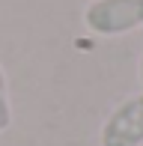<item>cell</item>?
<instances>
[{
  "label": "cell",
  "mask_w": 143,
  "mask_h": 146,
  "mask_svg": "<svg viewBox=\"0 0 143 146\" xmlns=\"http://www.w3.org/2000/svg\"><path fill=\"white\" fill-rule=\"evenodd\" d=\"M83 27L93 36L116 39L143 27V0H89Z\"/></svg>",
  "instance_id": "cell-1"
},
{
  "label": "cell",
  "mask_w": 143,
  "mask_h": 146,
  "mask_svg": "<svg viewBox=\"0 0 143 146\" xmlns=\"http://www.w3.org/2000/svg\"><path fill=\"white\" fill-rule=\"evenodd\" d=\"M99 146H143V92L128 96L107 113Z\"/></svg>",
  "instance_id": "cell-2"
},
{
  "label": "cell",
  "mask_w": 143,
  "mask_h": 146,
  "mask_svg": "<svg viewBox=\"0 0 143 146\" xmlns=\"http://www.w3.org/2000/svg\"><path fill=\"white\" fill-rule=\"evenodd\" d=\"M12 125V102H9V78H6L3 66H0V134L9 131Z\"/></svg>",
  "instance_id": "cell-3"
},
{
  "label": "cell",
  "mask_w": 143,
  "mask_h": 146,
  "mask_svg": "<svg viewBox=\"0 0 143 146\" xmlns=\"http://www.w3.org/2000/svg\"><path fill=\"white\" fill-rule=\"evenodd\" d=\"M137 75H140V84H143V57H140V66H137Z\"/></svg>",
  "instance_id": "cell-4"
}]
</instances>
